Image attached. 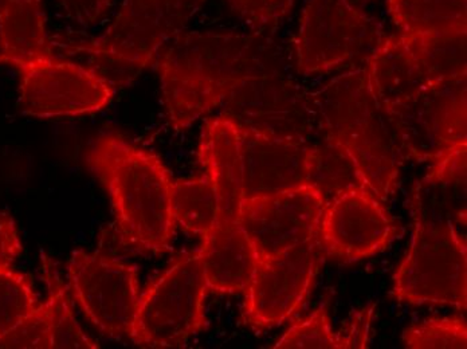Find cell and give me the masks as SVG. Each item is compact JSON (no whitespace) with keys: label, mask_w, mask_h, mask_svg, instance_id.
Wrapping results in <instances>:
<instances>
[{"label":"cell","mask_w":467,"mask_h":349,"mask_svg":"<svg viewBox=\"0 0 467 349\" xmlns=\"http://www.w3.org/2000/svg\"><path fill=\"white\" fill-rule=\"evenodd\" d=\"M258 58L246 36L179 33L159 59L165 109L176 130L207 115L258 77Z\"/></svg>","instance_id":"6da1fadb"},{"label":"cell","mask_w":467,"mask_h":349,"mask_svg":"<svg viewBox=\"0 0 467 349\" xmlns=\"http://www.w3.org/2000/svg\"><path fill=\"white\" fill-rule=\"evenodd\" d=\"M87 161L109 194L125 242L144 251L170 250L173 180L161 158L110 133L94 141Z\"/></svg>","instance_id":"7a4b0ae2"},{"label":"cell","mask_w":467,"mask_h":349,"mask_svg":"<svg viewBox=\"0 0 467 349\" xmlns=\"http://www.w3.org/2000/svg\"><path fill=\"white\" fill-rule=\"evenodd\" d=\"M327 140L348 150L369 189L387 200L399 184L406 161L391 118L375 101L366 69L337 77L316 98Z\"/></svg>","instance_id":"3957f363"},{"label":"cell","mask_w":467,"mask_h":349,"mask_svg":"<svg viewBox=\"0 0 467 349\" xmlns=\"http://www.w3.org/2000/svg\"><path fill=\"white\" fill-rule=\"evenodd\" d=\"M196 0H124L102 36L70 45L113 89L132 81L190 19Z\"/></svg>","instance_id":"277c9868"},{"label":"cell","mask_w":467,"mask_h":349,"mask_svg":"<svg viewBox=\"0 0 467 349\" xmlns=\"http://www.w3.org/2000/svg\"><path fill=\"white\" fill-rule=\"evenodd\" d=\"M392 282V296L399 303L466 311V238L452 223L414 220L409 251Z\"/></svg>","instance_id":"5b68a950"},{"label":"cell","mask_w":467,"mask_h":349,"mask_svg":"<svg viewBox=\"0 0 467 349\" xmlns=\"http://www.w3.org/2000/svg\"><path fill=\"white\" fill-rule=\"evenodd\" d=\"M207 292L201 252L184 255L140 294L130 339L144 348L183 347L206 329Z\"/></svg>","instance_id":"8992f818"},{"label":"cell","mask_w":467,"mask_h":349,"mask_svg":"<svg viewBox=\"0 0 467 349\" xmlns=\"http://www.w3.org/2000/svg\"><path fill=\"white\" fill-rule=\"evenodd\" d=\"M467 75L438 79L386 109L406 160L434 163L467 143Z\"/></svg>","instance_id":"52a82bcc"},{"label":"cell","mask_w":467,"mask_h":349,"mask_svg":"<svg viewBox=\"0 0 467 349\" xmlns=\"http://www.w3.org/2000/svg\"><path fill=\"white\" fill-rule=\"evenodd\" d=\"M324 254L315 237L275 257H257L254 273L244 291V322L257 331L289 322L309 296Z\"/></svg>","instance_id":"ba28073f"},{"label":"cell","mask_w":467,"mask_h":349,"mask_svg":"<svg viewBox=\"0 0 467 349\" xmlns=\"http://www.w3.org/2000/svg\"><path fill=\"white\" fill-rule=\"evenodd\" d=\"M376 26L350 0H307L296 38L298 72L317 75L375 50Z\"/></svg>","instance_id":"9c48e42d"},{"label":"cell","mask_w":467,"mask_h":349,"mask_svg":"<svg viewBox=\"0 0 467 349\" xmlns=\"http://www.w3.org/2000/svg\"><path fill=\"white\" fill-rule=\"evenodd\" d=\"M71 292L94 326L110 337H130L138 313V269L102 254L76 250L67 263Z\"/></svg>","instance_id":"30bf717a"},{"label":"cell","mask_w":467,"mask_h":349,"mask_svg":"<svg viewBox=\"0 0 467 349\" xmlns=\"http://www.w3.org/2000/svg\"><path fill=\"white\" fill-rule=\"evenodd\" d=\"M19 108L36 118H69L101 110L115 89L90 67L48 56L22 67Z\"/></svg>","instance_id":"8fae6325"},{"label":"cell","mask_w":467,"mask_h":349,"mask_svg":"<svg viewBox=\"0 0 467 349\" xmlns=\"http://www.w3.org/2000/svg\"><path fill=\"white\" fill-rule=\"evenodd\" d=\"M327 204L313 186L242 200L239 226L258 258L275 257L317 237Z\"/></svg>","instance_id":"7c38bea8"},{"label":"cell","mask_w":467,"mask_h":349,"mask_svg":"<svg viewBox=\"0 0 467 349\" xmlns=\"http://www.w3.org/2000/svg\"><path fill=\"white\" fill-rule=\"evenodd\" d=\"M397 221L369 189H353L327 204L317 238L324 252L341 261L364 260L389 248Z\"/></svg>","instance_id":"4fadbf2b"},{"label":"cell","mask_w":467,"mask_h":349,"mask_svg":"<svg viewBox=\"0 0 467 349\" xmlns=\"http://www.w3.org/2000/svg\"><path fill=\"white\" fill-rule=\"evenodd\" d=\"M244 200L309 186L313 147L236 120Z\"/></svg>","instance_id":"5bb4252c"},{"label":"cell","mask_w":467,"mask_h":349,"mask_svg":"<svg viewBox=\"0 0 467 349\" xmlns=\"http://www.w3.org/2000/svg\"><path fill=\"white\" fill-rule=\"evenodd\" d=\"M198 156L204 174L209 176L215 187L218 200V218L211 231L242 229L239 226V214L244 191L236 118L223 115L210 120L202 132Z\"/></svg>","instance_id":"9a60e30c"},{"label":"cell","mask_w":467,"mask_h":349,"mask_svg":"<svg viewBox=\"0 0 467 349\" xmlns=\"http://www.w3.org/2000/svg\"><path fill=\"white\" fill-rule=\"evenodd\" d=\"M412 190V218L466 226L467 143L458 144L431 163Z\"/></svg>","instance_id":"2e32d148"},{"label":"cell","mask_w":467,"mask_h":349,"mask_svg":"<svg viewBox=\"0 0 467 349\" xmlns=\"http://www.w3.org/2000/svg\"><path fill=\"white\" fill-rule=\"evenodd\" d=\"M366 73L369 90L384 109L406 101L430 84L400 34L379 42L369 54Z\"/></svg>","instance_id":"e0dca14e"},{"label":"cell","mask_w":467,"mask_h":349,"mask_svg":"<svg viewBox=\"0 0 467 349\" xmlns=\"http://www.w3.org/2000/svg\"><path fill=\"white\" fill-rule=\"evenodd\" d=\"M201 252L209 291L244 293L254 273L257 254L244 230L211 231L202 238Z\"/></svg>","instance_id":"ac0fdd59"},{"label":"cell","mask_w":467,"mask_h":349,"mask_svg":"<svg viewBox=\"0 0 467 349\" xmlns=\"http://www.w3.org/2000/svg\"><path fill=\"white\" fill-rule=\"evenodd\" d=\"M53 56L42 0H7L0 8V62L21 69Z\"/></svg>","instance_id":"d6986e66"},{"label":"cell","mask_w":467,"mask_h":349,"mask_svg":"<svg viewBox=\"0 0 467 349\" xmlns=\"http://www.w3.org/2000/svg\"><path fill=\"white\" fill-rule=\"evenodd\" d=\"M400 34L467 33V0H386Z\"/></svg>","instance_id":"ffe728a7"},{"label":"cell","mask_w":467,"mask_h":349,"mask_svg":"<svg viewBox=\"0 0 467 349\" xmlns=\"http://www.w3.org/2000/svg\"><path fill=\"white\" fill-rule=\"evenodd\" d=\"M400 36L429 82L467 75V33Z\"/></svg>","instance_id":"44dd1931"},{"label":"cell","mask_w":467,"mask_h":349,"mask_svg":"<svg viewBox=\"0 0 467 349\" xmlns=\"http://www.w3.org/2000/svg\"><path fill=\"white\" fill-rule=\"evenodd\" d=\"M171 209L176 225L202 238L216 225L218 200L209 176L172 181Z\"/></svg>","instance_id":"7402d4cb"},{"label":"cell","mask_w":467,"mask_h":349,"mask_svg":"<svg viewBox=\"0 0 467 349\" xmlns=\"http://www.w3.org/2000/svg\"><path fill=\"white\" fill-rule=\"evenodd\" d=\"M309 186L316 187L327 203L349 190L369 189L363 172L348 150L329 140L324 146L313 147Z\"/></svg>","instance_id":"603a6c76"},{"label":"cell","mask_w":467,"mask_h":349,"mask_svg":"<svg viewBox=\"0 0 467 349\" xmlns=\"http://www.w3.org/2000/svg\"><path fill=\"white\" fill-rule=\"evenodd\" d=\"M45 281L47 283V301L51 316V349H96L99 345L85 334L77 322L67 294V286L59 277L53 261L44 258Z\"/></svg>","instance_id":"cb8c5ba5"},{"label":"cell","mask_w":467,"mask_h":349,"mask_svg":"<svg viewBox=\"0 0 467 349\" xmlns=\"http://www.w3.org/2000/svg\"><path fill=\"white\" fill-rule=\"evenodd\" d=\"M275 349H347L343 331H333L326 305L297 320L278 340Z\"/></svg>","instance_id":"d4e9b609"},{"label":"cell","mask_w":467,"mask_h":349,"mask_svg":"<svg viewBox=\"0 0 467 349\" xmlns=\"http://www.w3.org/2000/svg\"><path fill=\"white\" fill-rule=\"evenodd\" d=\"M39 303L27 275L0 269V337L21 324Z\"/></svg>","instance_id":"484cf974"},{"label":"cell","mask_w":467,"mask_h":349,"mask_svg":"<svg viewBox=\"0 0 467 349\" xmlns=\"http://www.w3.org/2000/svg\"><path fill=\"white\" fill-rule=\"evenodd\" d=\"M401 342L409 349H466V320L458 316L423 320L404 329Z\"/></svg>","instance_id":"4316f807"},{"label":"cell","mask_w":467,"mask_h":349,"mask_svg":"<svg viewBox=\"0 0 467 349\" xmlns=\"http://www.w3.org/2000/svg\"><path fill=\"white\" fill-rule=\"evenodd\" d=\"M51 316L47 303L26 317L21 324L0 337V348L51 349Z\"/></svg>","instance_id":"83f0119b"},{"label":"cell","mask_w":467,"mask_h":349,"mask_svg":"<svg viewBox=\"0 0 467 349\" xmlns=\"http://www.w3.org/2000/svg\"><path fill=\"white\" fill-rule=\"evenodd\" d=\"M234 10L255 26L277 24L292 10L295 0H230Z\"/></svg>","instance_id":"f1b7e54d"},{"label":"cell","mask_w":467,"mask_h":349,"mask_svg":"<svg viewBox=\"0 0 467 349\" xmlns=\"http://www.w3.org/2000/svg\"><path fill=\"white\" fill-rule=\"evenodd\" d=\"M22 252L16 222L7 212L0 211V269L11 268Z\"/></svg>","instance_id":"f546056e"},{"label":"cell","mask_w":467,"mask_h":349,"mask_svg":"<svg viewBox=\"0 0 467 349\" xmlns=\"http://www.w3.org/2000/svg\"><path fill=\"white\" fill-rule=\"evenodd\" d=\"M374 308L375 305L364 308L363 311L353 314L352 319L341 326L347 349L368 347L369 328H371Z\"/></svg>","instance_id":"4dcf8cb0"},{"label":"cell","mask_w":467,"mask_h":349,"mask_svg":"<svg viewBox=\"0 0 467 349\" xmlns=\"http://www.w3.org/2000/svg\"><path fill=\"white\" fill-rule=\"evenodd\" d=\"M67 13L79 22L92 24L109 7L110 0H59Z\"/></svg>","instance_id":"1f68e13d"},{"label":"cell","mask_w":467,"mask_h":349,"mask_svg":"<svg viewBox=\"0 0 467 349\" xmlns=\"http://www.w3.org/2000/svg\"><path fill=\"white\" fill-rule=\"evenodd\" d=\"M5 2H7V0H0V8H2L3 5H5Z\"/></svg>","instance_id":"d6a6232c"}]
</instances>
